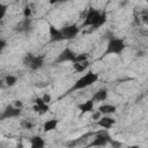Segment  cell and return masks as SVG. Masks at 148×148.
I'll return each mask as SVG.
<instances>
[{
	"instance_id": "6da1fadb",
	"label": "cell",
	"mask_w": 148,
	"mask_h": 148,
	"mask_svg": "<svg viewBox=\"0 0 148 148\" xmlns=\"http://www.w3.org/2000/svg\"><path fill=\"white\" fill-rule=\"evenodd\" d=\"M99 76L97 73L92 72V71H89L87 72L84 75H82L80 79H77L75 81V83L72 86V88L67 91V94L72 92V91H76V90H81V89H86L90 86H92L94 83H96L98 81Z\"/></svg>"
},
{
	"instance_id": "7a4b0ae2",
	"label": "cell",
	"mask_w": 148,
	"mask_h": 148,
	"mask_svg": "<svg viewBox=\"0 0 148 148\" xmlns=\"http://www.w3.org/2000/svg\"><path fill=\"white\" fill-rule=\"evenodd\" d=\"M125 47H126V44H125V40L123 38L112 37L108 42V45H106V49H105V52H104V57L105 56H110V54L120 56L124 52Z\"/></svg>"
},
{
	"instance_id": "3957f363",
	"label": "cell",
	"mask_w": 148,
	"mask_h": 148,
	"mask_svg": "<svg viewBox=\"0 0 148 148\" xmlns=\"http://www.w3.org/2000/svg\"><path fill=\"white\" fill-rule=\"evenodd\" d=\"M60 31L64 36V40H71V39H74L79 35L80 27L77 24H69V25H65L60 28Z\"/></svg>"
},
{
	"instance_id": "277c9868",
	"label": "cell",
	"mask_w": 148,
	"mask_h": 148,
	"mask_svg": "<svg viewBox=\"0 0 148 148\" xmlns=\"http://www.w3.org/2000/svg\"><path fill=\"white\" fill-rule=\"evenodd\" d=\"M112 139L106 132H98L95 136V139L88 145V147H105L108 143H110Z\"/></svg>"
},
{
	"instance_id": "5b68a950",
	"label": "cell",
	"mask_w": 148,
	"mask_h": 148,
	"mask_svg": "<svg viewBox=\"0 0 148 148\" xmlns=\"http://www.w3.org/2000/svg\"><path fill=\"white\" fill-rule=\"evenodd\" d=\"M75 56H76V53H75L71 47L67 46V47H65V49L58 54V57H57L56 60H54V64H62V62H67V61L73 62Z\"/></svg>"
},
{
	"instance_id": "8992f818",
	"label": "cell",
	"mask_w": 148,
	"mask_h": 148,
	"mask_svg": "<svg viewBox=\"0 0 148 148\" xmlns=\"http://www.w3.org/2000/svg\"><path fill=\"white\" fill-rule=\"evenodd\" d=\"M99 15H101L99 10H97L95 8H89V10L87 12V15L84 17V21L82 23V27H84V28H87V27L92 28L95 25V23L97 22Z\"/></svg>"
},
{
	"instance_id": "52a82bcc",
	"label": "cell",
	"mask_w": 148,
	"mask_h": 148,
	"mask_svg": "<svg viewBox=\"0 0 148 148\" xmlns=\"http://www.w3.org/2000/svg\"><path fill=\"white\" fill-rule=\"evenodd\" d=\"M21 109L20 108H16L14 105H7L5 108V110L1 112L0 114V121L1 120H5V119H10V118H16L21 114Z\"/></svg>"
},
{
	"instance_id": "ba28073f",
	"label": "cell",
	"mask_w": 148,
	"mask_h": 148,
	"mask_svg": "<svg viewBox=\"0 0 148 148\" xmlns=\"http://www.w3.org/2000/svg\"><path fill=\"white\" fill-rule=\"evenodd\" d=\"M49 34H50V42L51 43H59L64 40V36L60 29H57L54 25L49 24Z\"/></svg>"
},
{
	"instance_id": "9c48e42d",
	"label": "cell",
	"mask_w": 148,
	"mask_h": 148,
	"mask_svg": "<svg viewBox=\"0 0 148 148\" xmlns=\"http://www.w3.org/2000/svg\"><path fill=\"white\" fill-rule=\"evenodd\" d=\"M96 124L102 127V128H105V130H109L111 128L114 124H116V119L112 118V117H109V114H104L98 120H96Z\"/></svg>"
},
{
	"instance_id": "30bf717a",
	"label": "cell",
	"mask_w": 148,
	"mask_h": 148,
	"mask_svg": "<svg viewBox=\"0 0 148 148\" xmlns=\"http://www.w3.org/2000/svg\"><path fill=\"white\" fill-rule=\"evenodd\" d=\"M31 28V18L30 17H24L21 22H18L15 27L14 30L16 32H25Z\"/></svg>"
},
{
	"instance_id": "8fae6325",
	"label": "cell",
	"mask_w": 148,
	"mask_h": 148,
	"mask_svg": "<svg viewBox=\"0 0 148 148\" xmlns=\"http://www.w3.org/2000/svg\"><path fill=\"white\" fill-rule=\"evenodd\" d=\"M43 66H44V56H35L29 65V68L31 71H38Z\"/></svg>"
},
{
	"instance_id": "7c38bea8",
	"label": "cell",
	"mask_w": 148,
	"mask_h": 148,
	"mask_svg": "<svg viewBox=\"0 0 148 148\" xmlns=\"http://www.w3.org/2000/svg\"><path fill=\"white\" fill-rule=\"evenodd\" d=\"M108 98V89L105 88H101L98 89L91 97V101L95 103V102H103Z\"/></svg>"
},
{
	"instance_id": "4fadbf2b",
	"label": "cell",
	"mask_w": 148,
	"mask_h": 148,
	"mask_svg": "<svg viewBox=\"0 0 148 148\" xmlns=\"http://www.w3.org/2000/svg\"><path fill=\"white\" fill-rule=\"evenodd\" d=\"M77 109L81 111V113H88L94 111V102L91 99H88L83 103H80L77 105Z\"/></svg>"
},
{
	"instance_id": "5bb4252c",
	"label": "cell",
	"mask_w": 148,
	"mask_h": 148,
	"mask_svg": "<svg viewBox=\"0 0 148 148\" xmlns=\"http://www.w3.org/2000/svg\"><path fill=\"white\" fill-rule=\"evenodd\" d=\"M98 111L102 114H112V113H116L117 106L113 104H102L98 106Z\"/></svg>"
},
{
	"instance_id": "9a60e30c",
	"label": "cell",
	"mask_w": 148,
	"mask_h": 148,
	"mask_svg": "<svg viewBox=\"0 0 148 148\" xmlns=\"http://www.w3.org/2000/svg\"><path fill=\"white\" fill-rule=\"evenodd\" d=\"M90 65L89 60H84V61H79V62H73V68L76 73H82L84 72Z\"/></svg>"
},
{
	"instance_id": "2e32d148",
	"label": "cell",
	"mask_w": 148,
	"mask_h": 148,
	"mask_svg": "<svg viewBox=\"0 0 148 148\" xmlns=\"http://www.w3.org/2000/svg\"><path fill=\"white\" fill-rule=\"evenodd\" d=\"M30 145L32 148H43L45 146V141L42 136L39 135H35L30 139Z\"/></svg>"
},
{
	"instance_id": "e0dca14e",
	"label": "cell",
	"mask_w": 148,
	"mask_h": 148,
	"mask_svg": "<svg viewBox=\"0 0 148 148\" xmlns=\"http://www.w3.org/2000/svg\"><path fill=\"white\" fill-rule=\"evenodd\" d=\"M58 123H59L58 119H49V120H46L44 123V125H43L44 132H51V131L56 130L57 126H58Z\"/></svg>"
},
{
	"instance_id": "ac0fdd59",
	"label": "cell",
	"mask_w": 148,
	"mask_h": 148,
	"mask_svg": "<svg viewBox=\"0 0 148 148\" xmlns=\"http://www.w3.org/2000/svg\"><path fill=\"white\" fill-rule=\"evenodd\" d=\"M106 20H108V16H106V14H105V12H101V15H99V17H98V20H97V22L95 23V25L91 28V29H94V30H96V29H98V28H101L102 25H104L105 23H106Z\"/></svg>"
},
{
	"instance_id": "d6986e66",
	"label": "cell",
	"mask_w": 148,
	"mask_h": 148,
	"mask_svg": "<svg viewBox=\"0 0 148 148\" xmlns=\"http://www.w3.org/2000/svg\"><path fill=\"white\" fill-rule=\"evenodd\" d=\"M32 110H34L35 112L45 113V112H47V111L50 110V108H49V104H47V103H44V104H42V105H37V104H35L34 108H32Z\"/></svg>"
},
{
	"instance_id": "ffe728a7",
	"label": "cell",
	"mask_w": 148,
	"mask_h": 148,
	"mask_svg": "<svg viewBox=\"0 0 148 148\" xmlns=\"http://www.w3.org/2000/svg\"><path fill=\"white\" fill-rule=\"evenodd\" d=\"M3 82H5V84H6L7 87H13V86H15V83L17 82V77H16L15 75H7V76L5 77V80H3Z\"/></svg>"
},
{
	"instance_id": "44dd1931",
	"label": "cell",
	"mask_w": 148,
	"mask_h": 148,
	"mask_svg": "<svg viewBox=\"0 0 148 148\" xmlns=\"http://www.w3.org/2000/svg\"><path fill=\"white\" fill-rule=\"evenodd\" d=\"M34 57H35V56H34L31 52L25 53V54H24V57H23V65H24L25 67H29V65H30L31 60L34 59Z\"/></svg>"
},
{
	"instance_id": "7402d4cb",
	"label": "cell",
	"mask_w": 148,
	"mask_h": 148,
	"mask_svg": "<svg viewBox=\"0 0 148 148\" xmlns=\"http://www.w3.org/2000/svg\"><path fill=\"white\" fill-rule=\"evenodd\" d=\"M88 57L89 54L88 53H76L75 58H74V61L73 62H79V61H84V60H88Z\"/></svg>"
},
{
	"instance_id": "603a6c76",
	"label": "cell",
	"mask_w": 148,
	"mask_h": 148,
	"mask_svg": "<svg viewBox=\"0 0 148 148\" xmlns=\"http://www.w3.org/2000/svg\"><path fill=\"white\" fill-rule=\"evenodd\" d=\"M31 14H32L31 8H30L29 6H25V7L23 8V16H24V17H30Z\"/></svg>"
},
{
	"instance_id": "cb8c5ba5",
	"label": "cell",
	"mask_w": 148,
	"mask_h": 148,
	"mask_svg": "<svg viewBox=\"0 0 148 148\" xmlns=\"http://www.w3.org/2000/svg\"><path fill=\"white\" fill-rule=\"evenodd\" d=\"M103 114L99 112V111H92V114H91V118L92 120H98Z\"/></svg>"
},
{
	"instance_id": "d4e9b609",
	"label": "cell",
	"mask_w": 148,
	"mask_h": 148,
	"mask_svg": "<svg viewBox=\"0 0 148 148\" xmlns=\"http://www.w3.org/2000/svg\"><path fill=\"white\" fill-rule=\"evenodd\" d=\"M42 99H43L45 103L49 104V103L51 102V95H50V94H44V95L42 96Z\"/></svg>"
},
{
	"instance_id": "484cf974",
	"label": "cell",
	"mask_w": 148,
	"mask_h": 148,
	"mask_svg": "<svg viewBox=\"0 0 148 148\" xmlns=\"http://www.w3.org/2000/svg\"><path fill=\"white\" fill-rule=\"evenodd\" d=\"M7 8H8V7H7V6H5L3 8H1V9H0V21L5 17V15H6V13H7Z\"/></svg>"
},
{
	"instance_id": "4316f807",
	"label": "cell",
	"mask_w": 148,
	"mask_h": 148,
	"mask_svg": "<svg viewBox=\"0 0 148 148\" xmlns=\"http://www.w3.org/2000/svg\"><path fill=\"white\" fill-rule=\"evenodd\" d=\"M7 46V43H6V40H3V39H0V53L3 51V49Z\"/></svg>"
},
{
	"instance_id": "83f0119b",
	"label": "cell",
	"mask_w": 148,
	"mask_h": 148,
	"mask_svg": "<svg viewBox=\"0 0 148 148\" xmlns=\"http://www.w3.org/2000/svg\"><path fill=\"white\" fill-rule=\"evenodd\" d=\"M68 0H49L50 5H54V3H61V2H66Z\"/></svg>"
},
{
	"instance_id": "f1b7e54d",
	"label": "cell",
	"mask_w": 148,
	"mask_h": 148,
	"mask_svg": "<svg viewBox=\"0 0 148 148\" xmlns=\"http://www.w3.org/2000/svg\"><path fill=\"white\" fill-rule=\"evenodd\" d=\"M14 106H16V108H20V109H22V106H23V103H22V101H14Z\"/></svg>"
},
{
	"instance_id": "f546056e",
	"label": "cell",
	"mask_w": 148,
	"mask_h": 148,
	"mask_svg": "<svg viewBox=\"0 0 148 148\" xmlns=\"http://www.w3.org/2000/svg\"><path fill=\"white\" fill-rule=\"evenodd\" d=\"M22 125H23L25 128H31V127H32V125H31L30 123H28V121H23V123H22Z\"/></svg>"
},
{
	"instance_id": "4dcf8cb0",
	"label": "cell",
	"mask_w": 148,
	"mask_h": 148,
	"mask_svg": "<svg viewBox=\"0 0 148 148\" xmlns=\"http://www.w3.org/2000/svg\"><path fill=\"white\" fill-rule=\"evenodd\" d=\"M5 6H6V5H3V3H0V9H1V8H3Z\"/></svg>"
}]
</instances>
